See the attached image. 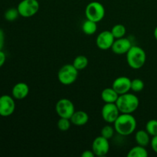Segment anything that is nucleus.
I'll return each mask as SVG.
<instances>
[{"label":"nucleus","mask_w":157,"mask_h":157,"mask_svg":"<svg viewBox=\"0 0 157 157\" xmlns=\"http://www.w3.org/2000/svg\"><path fill=\"white\" fill-rule=\"evenodd\" d=\"M137 123L132 113H121L113 123V127L118 134L129 136L134 133Z\"/></svg>","instance_id":"obj_1"},{"label":"nucleus","mask_w":157,"mask_h":157,"mask_svg":"<svg viewBox=\"0 0 157 157\" xmlns=\"http://www.w3.org/2000/svg\"><path fill=\"white\" fill-rule=\"evenodd\" d=\"M116 104L121 113H133L140 105V100L133 94L126 93L119 95Z\"/></svg>","instance_id":"obj_2"},{"label":"nucleus","mask_w":157,"mask_h":157,"mask_svg":"<svg viewBox=\"0 0 157 157\" xmlns=\"http://www.w3.org/2000/svg\"><path fill=\"white\" fill-rule=\"evenodd\" d=\"M126 55L128 65L135 70L144 67L147 61V54L145 51L139 46H132Z\"/></svg>","instance_id":"obj_3"},{"label":"nucleus","mask_w":157,"mask_h":157,"mask_svg":"<svg viewBox=\"0 0 157 157\" xmlns=\"http://www.w3.org/2000/svg\"><path fill=\"white\" fill-rule=\"evenodd\" d=\"M79 71L72 64L63 65L58 72V79L63 85H71L76 81Z\"/></svg>","instance_id":"obj_4"},{"label":"nucleus","mask_w":157,"mask_h":157,"mask_svg":"<svg viewBox=\"0 0 157 157\" xmlns=\"http://www.w3.org/2000/svg\"><path fill=\"white\" fill-rule=\"evenodd\" d=\"M85 16L87 19L99 22L105 16V8L99 2H90L85 8Z\"/></svg>","instance_id":"obj_5"},{"label":"nucleus","mask_w":157,"mask_h":157,"mask_svg":"<svg viewBox=\"0 0 157 157\" xmlns=\"http://www.w3.org/2000/svg\"><path fill=\"white\" fill-rule=\"evenodd\" d=\"M39 7L38 0H21L18 3L17 9L20 16L23 18H31L38 13Z\"/></svg>","instance_id":"obj_6"},{"label":"nucleus","mask_w":157,"mask_h":157,"mask_svg":"<svg viewBox=\"0 0 157 157\" xmlns=\"http://www.w3.org/2000/svg\"><path fill=\"white\" fill-rule=\"evenodd\" d=\"M55 111L59 117L70 119L75 111V105L71 100L61 98L56 103Z\"/></svg>","instance_id":"obj_7"},{"label":"nucleus","mask_w":157,"mask_h":157,"mask_svg":"<svg viewBox=\"0 0 157 157\" xmlns=\"http://www.w3.org/2000/svg\"><path fill=\"white\" fill-rule=\"evenodd\" d=\"M121 113L116 103H105L101 110L103 120L108 124H113Z\"/></svg>","instance_id":"obj_8"},{"label":"nucleus","mask_w":157,"mask_h":157,"mask_svg":"<svg viewBox=\"0 0 157 157\" xmlns=\"http://www.w3.org/2000/svg\"><path fill=\"white\" fill-rule=\"evenodd\" d=\"M15 98L5 94L0 97V116L8 117L13 114L15 110Z\"/></svg>","instance_id":"obj_9"},{"label":"nucleus","mask_w":157,"mask_h":157,"mask_svg":"<svg viewBox=\"0 0 157 157\" xmlns=\"http://www.w3.org/2000/svg\"><path fill=\"white\" fill-rule=\"evenodd\" d=\"M110 150L109 140L99 136L95 138L92 144V151L96 156H105Z\"/></svg>","instance_id":"obj_10"},{"label":"nucleus","mask_w":157,"mask_h":157,"mask_svg":"<svg viewBox=\"0 0 157 157\" xmlns=\"http://www.w3.org/2000/svg\"><path fill=\"white\" fill-rule=\"evenodd\" d=\"M115 41V38L110 31H103L98 34L96 39V44L101 50H109L111 49L112 45Z\"/></svg>","instance_id":"obj_11"},{"label":"nucleus","mask_w":157,"mask_h":157,"mask_svg":"<svg viewBox=\"0 0 157 157\" xmlns=\"http://www.w3.org/2000/svg\"><path fill=\"white\" fill-rule=\"evenodd\" d=\"M112 87L119 95L128 93L131 90V80L126 76L118 77L113 81Z\"/></svg>","instance_id":"obj_12"},{"label":"nucleus","mask_w":157,"mask_h":157,"mask_svg":"<svg viewBox=\"0 0 157 157\" xmlns=\"http://www.w3.org/2000/svg\"><path fill=\"white\" fill-rule=\"evenodd\" d=\"M132 44L128 38H121L115 39L113 45H112L111 50L116 55H126L132 47Z\"/></svg>","instance_id":"obj_13"},{"label":"nucleus","mask_w":157,"mask_h":157,"mask_svg":"<svg viewBox=\"0 0 157 157\" xmlns=\"http://www.w3.org/2000/svg\"><path fill=\"white\" fill-rule=\"evenodd\" d=\"M29 94V87L26 83L18 82L14 85L12 90V95L15 99L23 100L27 98Z\"/></svg>","instance_id":"obj_14"},{"label":"nucleus","mask_w":157,"mask_h":157,"mask_svg":"<svg viewBox=\"0 0 157 157\" xmlns=\"http://www.w3.org/2000/svg\"><path fill=\"white\" fill-rule=\"evenodd\" d=\"M71 122L73 125L77 127H81L87 124L89 121V116L85 111L83 110H75V113L70 118Z\"/></svg>","instance_id":"obj_15"},{"label":"nucleus","mask_w":157,"mask_h":157,"mask_svg":"<svg viewBox=\"0 0 157 157\" xmlns=\"http://www.w3.org/2000/svg\"><path fill=\"white\" fill-rule=\"evenodd\" d=\"M101 97L104 103H116L119 94L111 87L104 89L101 92Z\"/></svg>","instance_id":"obj_16"},{"label":"nucleus","mask_w":157,"mask_h":157,"mask_svg":"<svg viewBox=\"0 0 157 157\" xmlns=\"http://www.w3.org/2000/svg\"><path fill=\"white\" fill-rule=\"evenodd\" d=\"M135 140H136L137 145L147 147L150 144L151 139H150V135L149 134L147 130H138L135 133Z\"/></svg>","instance_id":"obj_17"},{"label":"nucleus","mask_w":157,"mask_h":157,"mask_svg":"<svg viewBox=\"0 0 157 157\" xmlns=\"http://www.w3.org/2000/svg\"><path fill=\"white\" fill-rule=\"evenodd\" d=\"M83 32L87 35H92L96 33L98 30V23L90 19H86L82 24Z\"/></svg>","instance_id":"obj_18"},{"label":"nucleus","mask_w":157,"mask_h":157,"mask_svg":"<svg viewBox=\"0 0 157 157\" xmlns=\"http://www.w3.org/2000/svg\"><path fill=\"white\" fill-rule=\"evenodd\" d=\"M128 157H147L148 156V152H147L146 147L142 146L137 145L130 149V151L127 153Z\"/></svg>","instance_id":"obj_19"},{"label":"nucleus","mask_w":157,"mask_h":157,"mask_svg":"<svg viewBox=\"0 0 157 157\" xmlns=\"http://www.w3.org/2000/svg\"><path fill=\"white\" fill-rule=\"evenodd\" d=\"M72 64L75 66L77 70H84L88 65V59L84 55H78L75 58Z\"/></svg>","instance_id":"obj_20"},{"label":"nucleus","mask_w":157,"mask_h":157,"mask_svg":"<svg viewBox=\"0 0 157 157\" xmlns=\"http://www.w3.org/2000/svg\"><path fill=\"white\" fill-rule=\"evenodd\" d=\"M110 32H112L115 39H117V38H124L125 36L126 33H127V29L124 25L117 24L113 26Z\"/></svg>","instance_id":"obj_21"},{"label":"nucleus","mask_w":157,"mask_h":157,"mask_svg":"<svg viewBox=\"0 0 157 157\" xmlns=\"http://www.w3.org/2000/svg\"><path fill=\"white\" fill-rule=\"evenodd\" d=\"M18 16H20V15L17 8H10L7 9L4 14L5 19L8 21H15L18 18Z\"/></svg>","instance_id":"obj_22"},{"label":"nucleus","mask_w":157,"mask_h":157,"mask_svg":"<svg viewBox=\"0 0 157 157\" xmlns=\"http://www.w3.org/2000/svg\"><path fill=\"white\" fill-rule=\"evenodd\" d=\"M146 130L152 136L157 135V120H150L146 124Z\"/></svg>","instance_id":"obj_23"},{"label":"nucleus","mask_w":157,"mask_h":157,"mask_svg":"<svg viewBox=\"0 0 157 157\" xmlns=\"http://www.w3.org/2000/svg\"><path fill=\"white\" fill-rule=\"evenodd\" d=\"M114 127H112L110 125H106L101 129V136H104V138L107 140H110L113 136L115 133Z\"/></svg>","instance_id":"obj_24"},{"label":"nucleus","mask_w":157,"mask_h":157,"mask_svg":"<svg viewBox=\"0 0 157 157\" xmlns=\"http://www.w3.org/2000/svg\"><path fill=\"white\" fill-rule=\"evenodd\" d=\"M71 120L68 118L60 117L58 121V124H57V127L61 131H67L71 128Z\"/></svg>","instance_id":"obj_25"},{"label":"nucleus","mask_w":157,"mask_h":157,"mask_svg":"<svg viewBox=\"0 0 157 157\" xmlns=\"http://www.w3.org/2000/svg\"><path fill=\"white\" fill-rule=\"evenodd\" d=\"M144 82L140 78H135V79L131 80V90L133 92H140L144 90Z\"/></svg>","instance_id":"obj_26"},{"label":"nucleus","mask_w":157,"mask_h":157,"mask_svg":"<svg viewBox=\"0 0 157 157\" xmlns=\"http://www.w3.org/2000/svg\"><path fill=\"white\" fill-rule=\"evenodd\" d=\"M150 145H151L152 149L155 153H157V135L156 136H153L150 141Z\"/></svg>","instance_id":"obj_27"},{"label":"nucleus","mask_w":157,"mask_h":157,"mask_svg":"<svg viewBox=\"0 0 157 157\" xmlns=\"http://www.w3.org/2000/svg\"><path fill=\"white\" fill-rule=\"evenodd\" d=\"M5 44V33L2 29H0V51L2 50Z\"/></svg>","instance_id":"obj_28"},{"label":"nucleus","mask_w":157,"mask_h":157,"mask_svg":"<svg viewBox=\"0 0 157 157\" xmlns=\"http://www.w3.org/2000/svg\"><path fill=\"white\" fill-rule=\"evenodd\" d=\"M81 156L82 157H94L96 156H95V154L94 153V152L90 150H84V152L82 153V154H81Z\"/></svg>","instance_id":"obj_29"},{"label":"nucleus","mask_w":157,"mask_h":157,"mask_svg":"<svg viewBox=\"0 0 157 157\" xmlns=\"http://www.w3.org/2000/svg\"><path fill=\"white\" fill-rule=\"evenodd\" d=\"M6 54L3 52L2 50L0 51V67H2L4 65L5 62H6Z\"/></svg>","instance_id":"obj_30"},{"label":"nucleus","mask_w":157,"mask_h":157,"mask_svg":"<svg viewBox=\"0 0 157 157\" xmlns=\"http://www.w3.org/2000/svg\"><path fill=\"white\" fill-rule=\"evenodd\" d=\"M153 35H154L155 38H156V40L157 41V26H156V28H155L154 32H153Z\"/></svg>","instance_id":"obj_31"}]
</instances>
